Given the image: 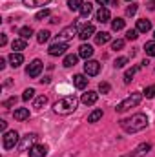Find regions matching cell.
Here are the masks:
<instances>
[{"label": "cell", "instance_id": "obj_41", "mask_svg": "<svg viewBox=\"0 0 155 157\" xmlns=\"http://www.w3.org/2000/svg\"><path fill=\"white\" fill-rule=\"evenodd\" d=\"M15 104H17V97H9L7 101H4V102H2V106H4V108H11V106H15Z\"/></svg>", "mask_w": 155, "mask_h": 157}, {"label": "cell", "instance_id": "obj_14", "mask_svg": "<svg viewBox=\"0 0 155 157\" xmlns=\"http://www.w3.org/2000/svg\"><path fill=\"white\" fill-rule=\"evenodd\" d=\"M22 62H24V55H22V53H18V51H13V53L9 55V64H11L13 68H18Z\"/></svg>", "mask_w": 155, "mask_h": 157}, {"label": "cell", "instance_id": "obj_38", "mask_svg": "<svg viewBox=\"0 0 155 157\" xmlns=\"http://www.w3.org/2000/svg\"><path fill=\"white\" fill-rule=\"evenodd\" d=\"M135 13H137V4H135V2H131V4L128 6V9H126V15H128V17H133Z\"/></svg>", "mask_w": 155, "mask_h": 157}, {"label": "cell", "instance_id": "obj_3", "mask_svg": "<svg viewBox=\"0 0 155 157\" xmlns=\"http://www.w3.org/2000/svg\"><path fill=\"white\" fill-rule=\"evenodd\" d=\"M141 99H142V93H131L130 97H126L122 102H119L115 108L117 113H124V112H128L130 108H135L139 102H141Z\"/></svg>", "mask_w": 155, "mask_h": 157}, {"label": "cell", "instance_id": "obj_20", "mask_svg": "<svg viewBox=\"0 0 155 157\" xmlns=\"http://www.w3.org/2000/svg\"><path fill=\"white\" fill-rule=\"evenodd\" d=\"M112 39V35L108 33V31H100V33H95V42L99 44V46H104L106 42H110Z\"/></svg>", "mask_w": 155, "mask_h": 157}, {"label": "cell", "instance_id": "obj_25", "mask_svg": "<svg viewBox=\"0 0 155 157\" xmlns=\"http://www.w3.org/2000/svg\"><path fill=\"white\" fill-rule=\"evenodd\" d=\"M102 110H93L89 115H88V122H97V121H100L102 119Z\"/></svg>", "mask_w": 155, "mask_h": 157}, {"label": "cell", "instance_id": "obj_21", "mask_svg": "<svg viewBox=\"0 0 155 157\" xmlns=\"http://www.w3.org/2000/svg\"><path fill=\"white\" fill-rule=\"evenodd\" d=\"M26 46H28V40L26 39H15L13 42H11V48L15 49V51H22V49H26Z\"/></svg>", "mask_w": 155, "mask_h": 157}, {"label": "cell", "instance_id": "obj_23", "mask_svg": "<svg viewBox=\"0 0 155 157\" xmlns=\"http://www.w3.org/2000/svg\"><path fill=\"white\" fill-rule=\"evenodd\" d=\"M77 60H78V55H66L62 64H64V68H71V66L77 64Z\"/></svg>", "mask_w": 155, "mask_h": 157}, {"label": "cell", "instance_id": "obj_43", "mask_svg": "<svg viewBox=\"0 0 155 157\" xmlns=\"http://www.w3.org/2000/svg\"><path fill=\"white\" fill-rule=\"evenodd\" d=\"M148 9H150V11L155 9V0H150V2H148Z\"/></svg>", "mask_w": 155, "mask_h": 157}, {"label": "cell", "instance_id": "obj_5", "mask_svg": "<svg viewBox=\"0 0 155 157\" xmlns=\"http://www.w3.org/2000/svg\"><path fill=\"white\" fill-rule=\"evenodd\" d=\"M75 35H78V24H71V26L64 28V29L59 33V37H57V42H68L70 39H73Z\"/></svg>", "mask_w": 155, "mask_h": 157}, {"label": "cell", "instance_id": "obj_10", "mask_svg": "<svg viewBox=\"0 0 155 157\" xmlns=\"http://www.w3.org/2000/svg\"><path fill=\"white\" fill-rule=\"evenodd\" d=\"M47 150H49V148H47L46 144H35V146L29 148L28 154H29V157H46L47 155Z\"/></svg>", "mask_w": 155, "mask_h": 157}, {"label": "cell", "instance_id": "obj_2", "mask_svg": "<svg viewBox=\"0 0 155 157\" xmlns=\"http://www.w3.org/2000/svg\"><path fill=\"white\" fill-rule=\"evenodd\" d=\"M78 106V99L75 95H68V97H62L59 99L55 104H53V112L59 113V115H70L77 110Z\"/></svg>", "mask_w": 155, "mask_h": 157}, {"label": "cell", "instance_id": "obj_17", "mask_svg": "<svg viewBox=\"0 0 155 157\" xmlns=\"http://www.w3.org/2000/svg\"><path fill=\"white\" fill-rule=\"evenodd\" d=\"M139 33H148L150 29H152V22L150 20H146V18H141V20H137V28H135Z\"/></svg>", "mask_w": 155, "mask_h": 157}, {"label": "cell", "instance_id": "obj_9", "mask_svg": "<svg viewBox=\"0 0 155 157\" xmlns=\"http://www.w3.org/2000/svg\"><path fill=\"white\" fill-rule=\"evenodd\" d=\"M99 71H100V62H97V60H86L84 73L88 77H95V75H99Z\"/></svg>", "mask_w": 155, "mask_h": 157}, {"label": "cell", "instance_id": "obj_36", "mask_svg": "<svg viewBox=\"0 0 155 157\" xmlns=\"http://www.w3.org/2000/svg\"><path fill=\"white\" fill-rule=\"evenodd\" d=\"M49 15H51L49 9H42V11H39V13L35 15V18H37V20H44V18H47Z\"/></svg>", "mask_w": 155, "mask_h": 157}, {"label": "cell", "instance_id": "obj_49", "mask_svg": "<svg viewBox=\"0 0 155 157\" xmlns=\"http://www.w3.org/2000/svg\"><path fill=\"white\" fill-rule=\"evenodd\" d=\"M126 2H131V0H126Z\"/></svg>", "mask_w": 155, "mask_h": 157}, {"label": "cell", "instance_id": "obj_27", "mask_svg": "<svg viewBox=\"0 0 155 157\" xmlns=\"http://www.w3.org/2000/svg\"><path fill=\"white\" fill-rule=\"evenodd\" d=\"M18 35H20V39H31V35H33V29L29 28V26H24V28H20V31H18Z\"/></svg>", "mask_w": 155, "mask_h": 157}, {"label": "cell", "instance_id": "obj_18", "mask_svg": "<svg viewBox=\"0 0 155 157\" xmlns=\"http://www.w3.org/2000/svg\"><path fill=\"white\" fill-rule=\"evenodd\" d=\"M93 55V48L89 46V44H82L80 48H78V57H82V59H86V60H89V57Z\"/></svg>", "mask_w": 155, "mask_h": 157}, {"label": "cell", "instance_id": "obj_22", "mask_svg": "<svg viewBox=\"0 0 155 157\" xmlns=\"http://www.w3.org/2000/svg\"><path fill=\"white\" fill-rule=\"evenodd\" d=\"M26 7H44L49 0H22Z\"/></svg>", "mask_w": 155, "mask_h": 157}, {"label": "cell", "instance_id": "obj_42", "mask_svg": "<svg viewBox=\"0 0 155 157\" xmlns=\"http://www.w3.org/2000/svg\"><path fill=\"white\" fill-rule=\"evenodd\" d=\"M6 44H7V35L2 33V35H0V46H6Z\"/></svg>", "mask_w": 155, "mask_h": 157}, {"label": "cell", "instance_id": "obj_16", "mask_svg": "<svg viewBox=\"0 0 155 157\" xmlns=\"http://www.w3.org/2000/svg\"><path fill=\"white\" fill-rule=\"evenodd\" d=\"M110 9H106V7H100L99 11H97V22H100V24H106V22H110Z\"/></svg>", "mask_w": 155, "mask_h": 157}, {"label": "cell", "instance_id": "obj_19", "mask_svg": "<svg viewBox=\"0 0 155 157\" xmlns=\"http://www.w3.org/2000/svg\"><path fill=\"white\" fill-rule=\"evenodd\" d=\"M13 117L17 119V121H28L29 119V110L28 108H17L13 112Z\"/></svg>", "mask_w": 155, "mask_h": 157}, {"label": "cell", "instance_id": "obj_11", "mask_svg": "<svg viewBox=\"0 0 155 157\" xmlns=\"http://www.w3.org/2000/svg\"><path fill=\"white\" fill-rule=\"evenodd\" d=\"M150 150H152V144H150V143H142V144H139V146L131 152V157H144Z\"/></svg>", "mask_w": 155, "mask_h": 157}, {"label": "cell", "instance_id": "obj_1", "mask_svg": "<svg viewBox=\"0 0 155 157\" xmlns=\"http://www.w3.org/2000/svg\"><path fill=\"white\" fill-rule=\"evenodd\" d=\"M119 124H120V128L124 132L137 133V132H141V130H144L148 126V117L144 113H135V115H131L130 119H122Z\"/></svg>", "mask_w": 155, "mask_h": 157}, {"label": "cell", "instance_id": "obj_4", "mask_svg": "<svg viewBox=\"0 0 155 157\" xmlns=\"http://www.w3.org/2000/svg\"><path fill=\"white\" fill-rule=\"evenodd\" d=\"M18 133L17 130H9V132H4V137H2V146L4 150H13L17 144H18Z\"/></svg>", "mask_w": 155, "mask_h": 157}, {"label": "cell", "instance_id": "obj_7", "mask_svg": "<svg viewBox=\"0 0 155 157\" xmlns=\"http://www.w3.org/2000/svg\"><path fill=\"white\" fill-rule=\"evenodd\" d=\"M42 68H44L42 60H39V59H35V60H31V62H29V66H28L26 73H28V77L37 78V77L40 75V73H42Z\"/></svg>", "mask_w": 155, "mask_h": 157}, {"label": "cell", "instance_id": "obj_15", "mask_svg": "<svg viewBox=\"0 0 155 157\" xmlns=\"http://www.w3.org/2000/svg\"><path fill=\"white\" fill-rule=\"evenodd\" d=\"M88 80H89V78L86 77V75H80V73H78V75L73 77V86H75L77 90H84V88L88 86Z\"/></svg>", "mask_w": 155, "mask_h": 157}, {"label": "cell", "instance_id": "obj_30", "mask_svg": "<svg viewBox=\"0 0 155 157\" xmlns=\"http://www.w3.org/2000/svg\"><path fill=\"white\" fill-rule=\"evenodd\" d=\"M49 35H51V33H49L47 29H42V31H39V35H37V40H39L40 44H44V42L49 40Z\"/></svg>", "mask_w": 155, "mask_h": 157}, {"label": "cell", "instance_id": "obj_37", "mask_svg": "<svg viewBox=\"0 0 155 157\" xmlns=\"http://www.w3.org/2000/svg\"><path fill=\"white\" fill-rule=\"evenodd\" d=\"M139 37V31L137 29H128L126 31V40H135Z\"/></svg>", "mask_w": 155, "mask_h": 157}, {"label": "cell", "instance_id": "obj_46", "mask_svg": "<svg viewBox=\"0 0 155 157\" xmlns=\"http://www.w3.org/2000/svg\"><path fill=\"white\" fill-rule=\"evenodd\" d=\"M6 68V59H0V70H4Z\"/></svg>", "mask_w": 155, "mask_h": 157}, {"label": "cell", "instance_id": "obj_48", "mask_svg": "<svg viewBox=\"0 0 155 157\" xmlns=\"http://www.w3.org/2000/svg\"><path fill=\"white\" fill-rule=\"evenodd\" d=\"M153 39H155V31H153Z\"/></svg>", "mask_w": 155, "mask_h": 157}, {"label": "cell", "instance_id": "obj_47", "mask_svg": "<svg viewBox=\"0 0 155 157\" xmlns=\"http://www.w3.org/2000/svg\"><path fill=\"white\" fill-rule=\"evenodd\" d=\"M40 82H42V84H47V82H49V77H44V78H40Z\"/></svg>", "mask_w": 155, "mask_h": 157}, {"label": "cell", "instance_id": "obj_39", "mask_svg": "<svg viewBox=\"0 0 155 157\" xmlns=\"http://www.w3.org/2000/svg\"><path fill=\"white\" fill-rule=\"evenodd\" d=\"M128 64V57H119L115 60V68H124Z\"/></svg>", "mask_w": 155, "mask_h": 157}, {"label": "cell", "instance_id": "obj_8", "mask_svg": "<svg viewBox=\"0 0 155 157\" xmlns=\"http://www.w3.org/2000/svg\"><path fill=\"white\" fill-rule=\"evenodd\" d=\"M66 49H68V42H53V44L49 46L47 53H49L51 57H59V55H64Z\"/></svg>", "mask_w": 155, "mask_h": 157}, {"label": "cell", "instance_id": "obj_31", "mask_svg": "<svg viewBox=\"0 0 155 157\" xmlns=\"http://www.w3.org/2000/svg\"><path fill=\"white\" fill-rule=\"evenodd\" d=\"M124 24H126V22H124L122 18H115V20L112 22V29H113V31H120V29H124Z\"/></svg>", "mask_w": 155, "mask_h": 157}, {"label": "cell", "instance_id": "obj_28", "mask_svg": "<svg viewBox=\"0 0 155 157\" xmlns=\"http://www.w3.org/2000/svg\"><path fill=\"white\" fill-rule=\"evenodd\" d=\"M46 104H47V97H46V95H40V97H37V99H35V104H33V108L40 110V108H44Z\"/></svg>", "mask_w": 155, "mask_h": 157}, {"label": "cell", "instance_id": "obj_44", "mask_svg": "<svg viewBox=\"0 0 155 157\" xmlns=\"http://www.w3.org/2000/svg\"><path fill=\"white\" fill-rule=\"evenodd\" d=\"M6 126H7V122L2 119V121H0V130H2V132H6Z\"/></svg>", "mask_w": 155, "mask_h": 157}, {"label": "cell", "instance_id": "obj_12", "mask_svg": "<svg viewBox=\"0 0 155 157\" xmlns=\"http://www.w3.org/2000/svg\"><path fill=\"white\" fill-rule=\"evenodd\" d=\"M97 99H99V93L97 91H88V93H84L82 95V104H86V106H93L95 102H97Z\"/></svg>", "mask_w": 155, "mask_h": 157}, {"label": "cell", "instance_id": "obj_13", "mask_svg": "<svg viewBox=\"0 0 155 157\" xmlns=\"http://www.w3.org/2000/svg\"><path fill=\"white\" fill-rule=\"evenodd\" d=\"M93 35H95V26H93V24H86V26L78 31V37L82 40H88L89 37H93Z\"/></svg>", "mask_w": 155, "mask_h": 157}, {"label": "cell", "instance_id": "obj_45", "mask_svg": "<svg viewBox=\"0 0 155 157\" xmlns=\"http://www.w3.org/2000/svg\"><path fill=\"white\" fill-rule=\"evenodd\" d=\"M108 2H110V0H97V4H100V7H104Z\"/></svg>", "mask_w": 155, "mask_h": 157}, {"label": "cell", "instance_id": "obj_32", "mask_svg": "<svg viewBox=\"0 0 155 157\" xmlns=\"http://www.w3.org/2000/svg\"><path fill=\"white\" fill-rule=\"evenodd\" d=\"M137 70H139V66H137V68H131V70H126V73H124V82H126V84L131 82V78H133V75H135Z\"/></svg>", "mask_w": 155, "mask_h": 157}, {"label": "cell", "instance_id": "obj_24", "mask_svg": "<svg viewBox=\"0 0 155 157\" xmlns=\"http://www.w3.org/2000/svg\"><path fill=\"white\" fill-rule=\"evenodd\" d=\"M91 11H93V6H91L89 2H84V6L80 7V17H82V18H88V17L91 15Z\"/></svg>", "mask_w": 155, "mask_h": 157}, {"label": "cell", "instance_id": "obj_40", "mask_svg": "<svg viewBox=\"0 0 155 157\" xmlns=\"http://www.w3.org/2000/svg\"><path fill=\"white\" fill-rule=\"evenodd\" d=\"M110 90H112V86H110L108 82H100V84H99V91H100V93H110Z\"/></svg>", "mask_w": 155, "mask_h": 157}, {"label": "cell", "instance_id": "obj_35", "mask_svg": "<svg viewBox=\"0 0 155 157\" xmlns=\"http://www.w3.org/2000/svg\"><path fill=\"white\" fill-rule=\"evenodd\" d=\"M122 48H124V40H122V39L113 40V44H112V49H113V51H120Z\"/></svg>", "mask_w": 155, "mask_h": 157}, {"label": "cell", "instance_id": "obj_6", "mask_svg": "<svg viewBox=\"0 0 155 157\" xmlns=\"http://www.w3.org/2000/svg\"><path fill=\"white\" fill-rule=\"evenodd\" d=\"M37 139H39V135H37V133H26V135L22 137L20 144H18V152H28L31 146H35Z\"/></svg>", "mask_w": 155, "mask_h": 157}, {"label": "cell", "instance_id": "obj_26", "mask_svg": "<svg viewBox=\"0 0 155 157\" xmlns=\"http://www.w3.org/2000/svg\"><path fill=\"white\" fill-rule=\"evenodd\" d=\"M82 6H84V0H68V7L71 11H80Z\"/></svg>", "mask_w": 155, "mask_h": 157}, {"label": "cell", "instance_id": "obj_33", "mask_svg": "<svg viewBox=\"0 0 155 157\" xmlns=\"http://www.w3.org/2000/svg\"><path fill=\"white\" fill-rule=\"evenodd\" d=\"M142 95H144L146 99H153V97H155V84H153V86H148V88H144Z\"/></svg>", "mask_w": 155, "mask_h": 157}, {"label": "cell", "instance_id": "obj_34", "mask_svg": "<svg viewBox=\"0 0 155 157\" xmlns=\"http://www.w3.org/2000/svg\"><path fill=\"white\" fill-rule=\"evenodd\" d=\"M33 97H35V90H33V88L24 90V95H22V99H24V101H31Z\"/></svg>", "mask_w": 155, "mask_h": 157}, {"label": "cell", "instance_id": "obj_29", "mask_svg": "<svg viewBox=\"0 0 155 157\" xmlns=\"http://www.w3.org/2000/svg\"><path fill=\"white\" fill-rule=\"evenodd\" d=\"M144 51H146V55H148V57H155V40H152V42H146Z\"/></svg>", "mask_w": 155, "mask_h": 157}]
</instances>
